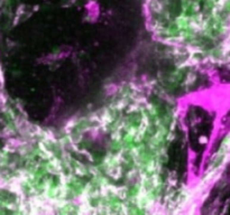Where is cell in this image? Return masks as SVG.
<instances>
[{"mask_svg":"<svg viewBox=\"0 0 230 215\" xmlns=\"http://www.w3.org/2000/svg\"><path fill=\"white\" fill-rule=\"evenodd\" d=\"M194 158H195V152L193 151L191 148H189V152H187V159H189V164H192Z\"/></svg>","mask_w":230,"mask_h":215,"instance_id":"obj_1","label":"cell"},{"mask_svg":"<svg viewBox=\"0 0 230 215\" xmlns=\"http://www.w3.org/2000/svg\"><path fill=\"white\" fill-rule=\"evenodd\" d=\"M200 142L202 143V145H203V143H206V139L204 137H201L200 138Z\"/></svg>","mask_w":230,"mask_h":215,"instance_id":"obj_2","label":"cell"}]
</instances>
